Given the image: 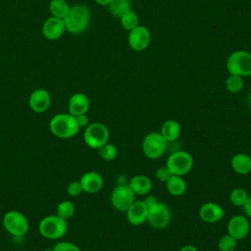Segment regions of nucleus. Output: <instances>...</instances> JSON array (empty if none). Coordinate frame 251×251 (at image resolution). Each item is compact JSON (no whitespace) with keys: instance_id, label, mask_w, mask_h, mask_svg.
Segmentation results:
<instances>
[{"instance_id":"f257e3e1","label":"nucleus","mask_w":251,"mask_h":251,"mask_svg":"<svg viewBox=\"0 0 251 251\" xmlns=\"http://www.w3.org/2000/svg\"><path fill=\"white\" fill-rule=\"evenodd\" d=\"M90 19L88 7L82 4H76L70 7L68 14L63 20L67 31L73 34H79L88 27Z\"/></svg>"},{"instance_id":"f03ea898","label":"nucleus","mask_w":251,"mask_h":251,"mask_svg":"<svg viewBox=\"0 0 251 251\" xmlns=\"http://www.w3.org/2000/svg\"><path fill=\"white\" fill-rule=\"evenodd\" d=\"M51 132L58 138L68 139L74 137L79 130L76 119L70 113H60L55 115L49 123Z\"/></svg>"},{"instance_id":"7ed1b4c3","label":"nucleus","mask_w":251,"mask_h":251,"mask_svg":"<svg viewBox=\"0 0 251 251\" xmlns=\"http://www.w3.org/2000/svg\"><path fill=\"white\" fill-rule=\"evenodd\" d=\"M67 229V220L57 215L46 216L38 224L39 233L47 239H60L66 234Z\"/></svg>"},{"instance_id":"20e7f679","label":"nucleus","mask_w":251,"mask_h":251,"mask_svg":"<svg viewBox=\"0 0 251 251\" xmlns=\"http://www.w3.org/2000/svg\"><path fill=\"white\" fill-rule=\"evenodd\" d=\"M226 70L229 75H236L239 76L251 75V53L238 50L231 53L226 60Z\"/></svg>"},{"instance_id":"39448f33","label":"nucleus","mask_w":251,"mask_h":251,"mask_svg":"<svg viewBox=\"0 0 251 251\" xmlns=\"http://www.w3.org/2000/svg\"><path fill=\"white\" fill-rule=\"evenodd\" d=\"M2 222L6 231L15 237H22L28 231V221L26 217L19 211L11 210L6 212Z\"/></svg>"},{"instance_id":"423d86ee","label":"nucleus","mask_w":251,"mask_h":251,"mask_svg":"<svg viewBox=\"0 0 251 251\" xmlns=\"http://www.w3.org/2000/svg\"><path fill=\"white\" fill-rule=\"evenodd\" d=\"M166 167L174 176H184L193 167V158L186 152L177 150L171 153L167 159Z\"/></svg>"},{"instance_id":"0eeeda50","label":"nucleus","mask_w":251,"mask_h":251,"mask_svg":"<svg viewBox=\"0 0 251 251\" xmlns=\"http://www.w3.org/2000/svg\"><path fill=\"white\" fill-rule=\"evenodd\" d=\"M168 141L161 134V132L148 133L142 142V151L149 159L160 158L167 150Z\"/></svg>"},{"instance_id":"6e6552de","label":"nucleus","mask_w":251,"mask_h":251,"mask_svg":"<svg viewBox=\"0 0 251 251\" xmlns=\"http://www.w3.org/2000/svg\"><path fill=\"white\" fill-rule=\"evenodd\" d=\"M83 139L88 147L98 149L108 142L109 130L102 123H92L86 126L83 133Z\"/></svg>"},{"instance_id":"1a4fd4ad","label":"nucleus","mask_w":251,"mask_h":251,"mask_svg":"<svg viewBox=\"0 0 251 251\" xmlns=\"http://www.w3.org/2000/svg\"><path fill=\"white\" fill-rule=\"evenodd\" d=\"M135 201V194L128 184H119L114 187L111 193V203L115 209L126 212Z\"/></svg>"},{"instance_id":"9d476101","label":"nucleus","mask_w":251,"mask_h":251,"mask_svg":"<svg viewBox=\"0 0 251 251\" xmlns=\"http://www.w3.org/2000/svg\"><path fill=\"white\" fill-rule=\"evenodd\" d=\"M147 221L155 228H165L171 221V212L169 207L163 202H158L156 205L148 209Z\"/></svg>"},{"instance_id":"9b49d317","label":"nucleus","mask_w":251,"mask_h":251,"mask_svg":"<svg viewBox=\"0 0 251 251\" xmlns=\"http://www.w3.org/2000/svg\"><path fill=\"white\" fill-rule=\"evenodd\" d=\"M127 39L130 48L134 51L139 52L145 50L148 47L151 39V34L146 26L138 25L136 27L129 30Z\"/></svg>"},{"instance_id":"f8f14e48","label":"nucleus","mask_w":251,"mask_h":251,"mask_svg":"<svg viewBox=\"0 0 251 251\" xmlns=\"http://www.w3.org/2000/svg\"><path fill=\"white\" fill-rule=\"evenodd\" d=\"M66 31V26L63 19L56 17L47 18L42 25V34L48 40H58L60 39L64 32Z\"/></svg>"},{"instance_id":"ddd939ff","label":"nucleus","mask_w":251,"mask_h":251,"mask_svg":"<svg viewBox=\"0 0 251 251\" xmlns=\"http://www.w3.org/2000/svg\"><path fill=\"white\" fill-rule=\"evenodd\" d=\"M51 105L50 93L44 88L33 90L28 97V106L35 113H44Z\"/></svg>"},{"instance_id":"4468645a","label":"nucleus","mask_w":251,"mask_h":251,"mask_svg":"<svg viewBox=\"0 0 251 251\" xmlns=\"http://www.w3.org/2000/svg\"><path fill=\"white\" fill-rule=\"evenodd\" d=\"M226 228L227 234L236 240H240L247 236L250 229V225L245 216L235 215L228 221Z\"/></svg>"},{"instance_id":"2eb2a0df","label":"nucleus","mask_w":251,"mask_h":251,"mask_svg":"<svg viewBox=\"0 0 251 251\" xmlns=\"http://www.w3.org/2000/svg\"><path fill=\"white\" fill-rule=\"evenodd\" d=\"M126 212L128 223L133 226H140L147 221L148 208L144 204L143 200L134 201Z\"/></svg>"},{"instance_id":"dca6fc26","label":"nucleus","mask_w":251,"mask_h":251,"mask_svg":"<svg viewBox=\"0 0 251 251\" xmlns=\"http://www.w3.org/2000/svg\"><path fill=\"white\" fill-rule=\"evenodd\" d=\"M199 216L202 221L213 224L221 221L225 216V212L219 204H216L214 202H208L201 206L199 210Z\"/></svg>"},{"instance_id":"f3484780","label":"nucleus","mask_w":251,"mask_h":251,"mask_svg":"<svg viewBox=\"0 0 251 251\" xmlns=\"http://www.w3.org/2000/svg\"><path fill=\"white\" fill-rule=\"evenodd\" d=\"M83 192L96 193L103 187V177L96 172H87L83 174L79 179Z\"/></svg>"},{"instance_id":"a211bd4d","label":"nucleus","mask_w":251,"mask_h":251,"mask_svg":"<svg viewBox=\"0 0 251 251\" xmlns=\"http://www.w3.org/2000/svg\"><path fill=\"white\" fill-rule=\"evenodd\" d=\"M89 99L88 97L81 92H77L73 94L68 102V110L69 113L73 116L76 117L81 114H86L89 109Z\"/></svg>"},{"instance_id":"6ab92c4d","label":"nucleus","mask_w":251,"mask_h":251,"mask_svg":"<svg viewBox=\"0 0 251 251\" xmlns=\"http://www.w3.org/2000/svg\"><path fill=\"white\" fill-rule=\"evenodd\" d=\"M129 187L134 192L135 195H145L148 194L152 189L151 179L143 175L134 176L130 178Z\"/></svg>"},{"instance_id":"aec40b11","label":"nucleus","mask_w":251,"mask_h":251,"mask_svg":"<svg viewBox=\"0 0 251 251\" xmlns=\"http://www.w3.org/2000/svg\"><path fill=\"white\" fill-rule=\"evenodd\" d=\"M233 171L239 175H246L251 171V158L244 153H238L231 159Z\"/></svg>"},{"instance_id":"412c9836","label":"nucleus","mask_w":251,"mask_h":251,"mask_svg":"<svg viewBox=\"0 0 251 251\" xmlns=\"http://www.w3.org/2000/svg\"><path fill=\"white\" fill-rule=\"evenodd\" d=\"M161 134L168 142L176 141L180 135V126L176 121L168 120L161 127Z\"/></svg>"},{"instance_id":"4be33fe9","label":"nucleus","mask_w":251,"mask_h":251,"mask_svg":"<svg viewBox=\"0 0 251 251\" xmlns=\"http://www.w3.org/2000/svg\"><path fill=\"white\" fill-rule=\"evenodd\" d=\"M165 183L169 193L174 196H180L186 191V182L179 176L172 175Z\"/></svg>"},{"instance_id":"5701e85b","label":"nucleus","mask_w":251,"mask_h":251,"mask_svg":"<svg viewBox=\"0 0 251 251\" xmlns=\"http://www.w3.org/2000/svg\"><path fill=\"white\" fill-rule=\"evenodd\" d=\"M70 5L66 0H51L49 3V11L53 17L64 19L70 10Z\"/></svg>"},{"instance_id":"b1692460","label":"nucleus","mask_w":251,"mask_h":251,"mask_svg":"<svg viewBox=\"0 0 251 251\" xmlns=\"http://www.w3.org/2000/svg\"><path fill=\"white\" fill-rule=\"evenodd\" d=\"M109 12L115 17H121L126 11L130 10V0H111L107 5Z\"/></svg>"},{"instance_id":"393cba45","label":"nucleus","mask_w":251,"mask_h":251,"mask_svg":"<svg viewBox=\"0 0 251 251\" xmlns=\"http://www.w3.org/2000/svg\"><path fill=\"white\" fill-rule=\"evenodd\" d=\"M120 20H121L122 26L125 29L128 30V31L133 29L134 27H136L138 25V23H139V19H138L137 14L134 11H132L131 9L126 11L125 14H123L120 17Z\"/></svg>"},{"instance_id":"a878e982","label":"nucleus","mask_w":251,"mask_h":251,"mask_svg":"<svg viewBox=\"0 0 251 251\" xmlns=\"http://www.w3.org/2000/svg\"><path fill=\"white\" fill-rule=\"evenodd\" d=\"M74 213H75V205L73 202L69 200H64L60 202L57 206L56 215L61 217L62 219L68 220L74 215Z\"/></svg>"},{"instance_id":"bb28decb","label":"nucleus","mask_w":251,"mask_h":251,"mask_svg":"<svg viewBox=\"0 0 251 251\" xmlns=\"http://www.w3.org/2000/svg\"><path fill=\"white\" fill-rule=\"evenodd\" d=\"M226 88L230 93H237L243 88V79L236 75H229L226 80Z\"/></svg>"},{"instance_id":"cd10ccee","label":"nucleus","mask_w":251,"mask_h":251,"mask_svg":"<svg viewBox=\"0 0 251 251\" xmlns=\"http://www.w3.org/2000/svg\"><path fill=\"white\" fill-rule=\"evenodd\" d=\"M97 150H98L99 156L106 161L114 160L118 154L117 147L114 144L108 143V142L105 143L104 145H102L101 147H99Z\"/></svg>"},{"instance_id":"c85d7f7f","label":"nucleus","mask_w":251,"mask_h":251,"mask_svg":"<svg viewBox=\"0 0 251 251\" xmlns=\"http://www.w3.org/2000/svg\"><path fill=\"white\" fill-rule=\"evenodd\" d=\"M248 197L247 192L243 188H234L229 194V201L234 206H243Z\"/></svg>"},{"instance_id":"c756f323","label":"nucleus","mask_w":251,"mask_h":251,"mask_svg":"<svg viewBox=\"0 0 251 251\" xmlns=\"http://www.w3.org/2000/svg\"><path fill=\"white\" fill-rule=\"evenodd\" d=\"M237 245V240L229 234L224 235L218 242V247L221 251H234Z\"/></svg>"},{"instance_id":"7c9ffc66","label":"nucleus","mask_w":251,"mask_h":251,"mask_svg":"<svg viewBox=\"0 0 251 251\" xmlns=\"http://www.w3.org/2000/svg\"><path fill=\"white\" fill-rule=\"evenodd\" d=\"M53 251H80L77 245L69 241H59L53 246Z\"/></svg>"},{"instance_id":"2f4dec72","label":"nucleus","mask_w":251,"mask_h":251,"mask_svg":"<svg viewBox=\"0 0 251 251\" xmlns=\"http://www.w3.org/2000/svg\"><path fill=\"white\" fill-rule=\"evenodd\" d=\"M67 192L72 197H75V196L80 195L83 192V189L81 187V184H80L79 180L71 181L67 186Z\"/></svg>"},{"instance_id":"473e14b6","label":"nucleus","mask_w":251,"mask_h":251,"mask_svg":"<svg viewBox=\"0 0 251 251\" xmlns=\"http://www.w3.org/2000/svg\"><path fill=\"white\" fill-rule=\"evenodd\" d=\"M156 177L158 180L162 181V182H166L169 177L172 176V174L170 173V171L168 170V168L165 166V167H161L159 168L157 171H156Z\"/></svg>"},{"instance_id":"72a5a7b5","label":"nucleus","mask_w":251,"mask_h":251,"mask_svg":"<svg viewBox=\"0 0 251 251\" xmlns=\"http://www.w3.org/2000/svg\"><path fill=\"white\" fill-rule=\"evenodd\" d=\"M76 119V122H77V125L79 126V127H82V126H88V117L86 114H81V115H78L75 117Z\"/></svg>"},{"instance_id":"f704fd0d","label":"nucleus","mask_w":251,"mask_h":251,"mask_svg":"<svg viewBox=\"0 0 251 251\" xmlns=\"http://www.w3.org/2000/svg\"><path fill=\"white\" fill-rule=\"evenodd\" d=\"M143 202H144V204L146 205V207L149 209V208L153 207L154 205H156L159 201L157 200V198H156L155 196H153V195H148V196L145 197V199L143 200Z\"/></svg>"},{"instance_id":"c9c22d12","label":"nucleus","mask_w":251,"mask_h":251,"mask_svg":"<svg viewBox=\"0 0 251 251\" xmlns=\"http://www.w3.org/2000/svg\"><path fill=\"white\" fill-rule=\"evenodd\" d=\"M242 207H243V210H244V213L246 214V216L251 218V196L247 197V199Z\"/></svg>"},{"instance_id":"e433bc0d","label":"nucleus","mask_w":251,"mask_h":251,"mask_svg":"<svg viewBox=\"0 0 251 251\" xmlns=\"http://www.w3.org/2000/svg\"><path fill=\"white\" fill-rule=\"evenodd\" d=\"M179 251H198V250L193 245H185V246L181 247V249Z\"/></svg>"},{"instance_id":"4c0bfd02","label":"nucleus","mask_w":251,"mask_h":251,"mask_svg":"<svg viewBox=\"0 0 251 251\" xmlns=\"http://www.w3.org/2000/svg\"><path fill=\"white\" fill-rule=\"evenodd\" d=\"M98 5H101V6H107L111 0H94Z\"/></svg>"},{"instance_id":"58836bf2","label":"nucleus","mask_w":251,"mask_h":251,"mask_svg":"<svg viewBox=\"0 0 251 251\" xmlns=\"http://www.w3.org/2000/svg\"><path fill=\"white\" fill-rule=\"evenodd\" d=\"M248 102H249V104L251 105V95L249 96V99H248Z\"/></svg>"},{"instance_id":"ea45409f","label":"nucleus","mask_w":251,"mask_h":251,"mask_svg":"<svg viewBox=\"0 0 251 251\" xmlns=\"http://www.w3.org/2000/svg\"><path fill=\"white\" fill-rule=\"evenodd\" d=\"M43 251H53V249H45V250H43Z\"/></svg>"}]
</instances>
